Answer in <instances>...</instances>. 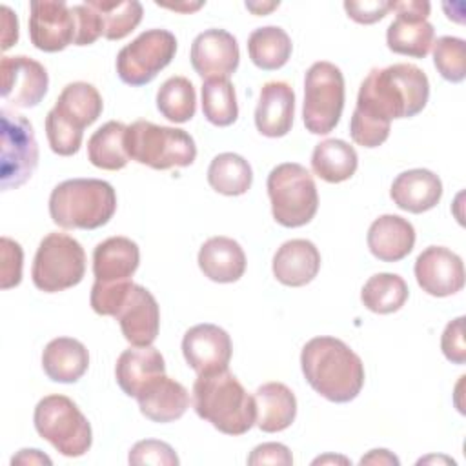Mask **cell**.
Instances as JSON below:
<instances>
[{"instance_id": "cell-1", "label": "cell", "mask_w": 466, "mask_h": 466, "mask_svg": "<svg viewBox=\"0 0 466 466\" xmlns=\"http://www.w3.org/2000/svg\"><path fill=\"white\" fill-rule=\"evenodd\" d=\"M430 98L426 73L413 64L373 67L362 80L350 120V135L362 147H379L390 137L395 118H411Z\"/></svg>"}, {"instance_id": "cell-2", "label": "cell", "mask_w": 466, "mask_h": 466, "mask_svg": "<svg viewBox=\"0 0 466 466\" xmlns=\"http://www.w3.org/2000/svg\"><path fill=\"white\" fill-rule=\"evenodd\" d=\"M300 368L308 384L337 404L353 400L364 386L360 357L335 337L308 340L300 351Z\"/></svg>"}, {"instance_id": "cell-3", "label": "cell", "mask_w": 466, "mask_h": 466, "mask_svg": "<svg viewBox=\"0 0 466 466\" xmlns=\"http://www.w3.org/2000/svg\"><path fill=\"white\" fill-rule=\"evenodd\" d=\"M193 408L200 419L226 435H242L257 422L255 397L228 370L198 375L193 384Z\"/></svg>"}, {"instance_id": "cell-4", "label": "cell", "mask_w": 466, "mask_h": 466, "mask_svg": "<svg viewBox=\"0 0 466 466\" xmlns=\"http://www.w3.org/2000/svg\"><path fill=\"white\" fill-rule=\"evenodd\" d=\"M116 211L113 186L100 178H69L55 186L49 197V215L64 229H96Z\"/></svg>"}, {"instance_id": "cell-5", "label": "cell", "mask_w": 466, "mask_h": 466, "mask_svg": "<svg viewBox=\"0 0 466 466\" xmlns=\"http://www.w3.org/2000/svg\"><path fill=\"white\" fill-rule=\"evenodd\" d=\"M104 102L95 86L87 82L67 84L46 116V135L53 153L75 155L82 146L84 129L100 116Z\"/></svg>"}, {"instance_id": "cell-6", "label": "cell", "mask_w": 466, "mask_h": 466, "mask_svg": "<svg viewBox=\"0 0 466 466\" xmlns=\"http://www.w3.org/2000/svg\"><path fill=\"white\" fill-rule=\"evenodd\" d=\"M126 151L131 160L153 169L187 167L197 158L193 137L178 127L137 120L126 129Z\"/></svg>"}, {"instance_id": "cell-7", "label": "cell", "mask_w": 466, "mask_h": 466, "mask_svg": "<svg viewBox=\"0 0 466 466\" xmlns=\"http://www.w3.org/2000/svg\"><path fill=\"white\" fill-rule=\"evenodd\" d=\"M273 218L284 228L306 226L317 213L319 193L313 175L297 162L275 166L268 175Z\"/></svg>"}, {"instance_id": "cell-8", "label": "cell", "mask_w": 466, "mask_h": 466, "mask_svg": "<svg viewBox=\"0 0 466 466\" xmlns=\"http://www.w3.org/2000/svg\"><path fill=\"white\" fill-rule=\"evenodd\" d=\"M36 433L64 457L84 455L93 442L91 424L66 395H47L33 413Z\"/></svg>"}, {"instance_id": "cell-9", "label": "cell", "mask_w": 466, "mask_h": 466, "mask_svg": "<svg viewBox=\"0 0 466 466\" xmlns=\"http://www.w3.org/2000/svg\"><path fill=\"white\" fill-rule=\"evenodd\" d=\"M86 275V253L80 242L66 233L46 235L36 249L31 279L44 293H56L80 284Z\"/></svg>"}, {"instance_id": "cell-10", "label": "cell", "mask_w": 466, "mask_h": 466, "mask_svg": "<svg viewBox=\"0 0 466 466\" xmlns=\"http://www.w3.org/2000/svg\"><path fill=\"white\" fill-rule=\"evenodd\" d=\"M344 109V76L331 62H315L304 78L302 120L309 133L328 135Z\"/></svg>"}, {"instance_id": "cell-11", "label": "cell", "mask_w": 466, "mask_h": 466, "mask_svg": "<svg viewBox=\"0 0 466 466\" xmlns=\"http://www.w3.org/2000/svg\"><path fill=\"white\" fill-rule=\"evenodd\" d=\"M2 157L0 186L2 191L16 189L25 184L38 166V144L31 122L7 107L0 109Z\"/></svg>"}, {"instance_id": "cell-12", "label": "cell", "mask_w": 466, "mask_h": 466, "mask_svg": "<svg viewBox=\"0 0 466 466\" xmlns=\"http://www.w3.org/2000/svg\"><path fill=\"white\" fill-rule=\"evenodd\" d=\"M177 53V38L167 29H147L116 55L118 78L127 86L149 84Z\"/></svg>"}, {"instance_id": "cell-13", "label": "cell", "mask_w": 466, "mask_h": 466, "mask_svg": "<svg viewBox=\"0 0 466 466\" xmlns=\"http://www.w3.org/2000/svg\"><path fill=\"white\" fill-rule=\"evenodd\" d=\"M397 16L386 31V44L397 55L413 58H424L431 46L435 29L426 20L430 15V4L420 0L393 2L391 7Z\"/></svg>"}, {"instance_id": "cell-14", "label": "cell", "mask_w": 466, "mask_h": 466, "mask_svg": "<svg viewBox=\"0 0 466 466\" xmlns=\"http://www.w3.org/2000/svg\"><path fill=\"white\" fill-rule=\"evenodd\" d=\"M29 9V38L36 49L56 53L75 44L76 20L66 2L35 0Z\"/></svg>"}, {"instance_id": "cell-15", "label": "cell", "mask_w": 466, "mask_h": 466, "mask_svg": "<svg viewBox=\"0 0 466 466\" xmlns=\"http://www.w3.org/2000/svg\"><path fill=\"white\" fill-rule=\"evenodd\" d=\"M0 73L2 98L15 107H35L47 93V71L40 62L29 56H2Z\"/></svg>"}, {"instance_id": "cell-16", "label": "cell", "mask_w": 466, "mask_h": 466, "mask_svg": "<svg viewBox=\"0 0 466 466\" xmlns=\"http://www.w3.org/2000/svg\"><path fill=\"white\" fill-rule=\"evenodd\" d=\"M231 339L217 324H197L184 333L182 353L197 375H211L228 370L231 360Z\"/></svg>"}, {"instance_id": "cell-17", "label": "cell", "mask_w": 466, "mask_h": 466, "mask_svg": "<svg viewBox=\"0 0 466 466\" xmlns=\"http://www.w3.org/2000/svg\"><path fill=\"white\" fill-rule=\"evenodd\" d=\"M417 284L431 297H450L464 288L462 258L444 246L426 248L415 260Z\"/></svg>"}, {"instance_id": "cell-18", "label": "cell", "mask_w": 466, "mask_h": 466, "mask_svg": "<svg viewBox=\"0 0 466 466\" xmlns=\"http://www.w3.org/2000/svg\"><path fill=\"white\" fill-rule=\"evenodd\" d=\"M189 60L202 78H229L238 67L237 38L224 29H206L191 44Z\"/></svg>"}, {"instance_id": "cell-19", "label": "cell", "mask_w": 466, "mask_h": 466, "mask_svg": "<svg viewBox=\"0 0 466 466\" xmlns=\"http://www.w3.org/2000/svg\"><path fill=\"white\" fill-rule=\"evenodd\" d=\"M115 319L131 346H151L158 335L160 309L157 299L140 284H133Z\"/></svg>"}, {"instance_id": "cell-20", "label": "cell", "mask_w": 466, "mask_h": 466, "mask_svg": "<svg viewBox=\"0 0 466 466\" xmlns=\"http://www.w3.org/2000/svg\"><path fill=\"white\" fill-rule=\"evenodd\" d=\"M295 115V93L288 82H266L255 109V126L260 135L269 138L284 137L291 131Z\"/></svg>"}, {"instance_id": "cell-21", "label": "cell", "mask_w": 466, "mask_h": 466, "mask_svg": "<svg viewBox=\"0 0 466 466\" xmlns=\"http://www.w3.org/2000/svg\"><path fill=\"white\" fill-rule=\"evenodd\" d=\"M135 399L138 400L140 413L160 424L178 420L189 408L187 390L166 373L149 380Z\"/></svg>"}, {"instance_id": "cell-22", "label": "cell", "mask_w": 466, "mask_h": 466, "mask_svg": "<svg viewBox=\"0 0 466 466\" xmlns=\"http://www.w3.org/2000/svg\"><path fill=\"white\" fill-rule=\"evenodd\" d=\"M140 262L137 242L127 237H109L93 251L95 282L116 284L127 282L135 275Z\"/></svg>"}, {"instance_id": "cell-23", "label": "cell", "mask_w": 466, "mask_h": 466, "mask_svg": "<svg viewBox=\"0 0 466 466\" xmlns=\"http://www.w3.org/2000/svg\"><path fill=\"white\" fill-rule=\"evenodd\" d=\"M320 269V253L311 240L293 238L284 242L273 255L275 279L289 288L309 284Z\"/></svg>"}, {"instance_id": "cell-24", "label": "cell", "mask_w": 466, "mask_h": 466, "mask_svg": "<svg viewBox=\"0 0 466 466\" xmlns=\"http://www.w3.org/2000/svg\"><path fill=\"white\" fill-rule=\"evenodd\" d=\"M390 197L393 204L410 213H424L435 208L442 197V182L430 169H408L397 175Z\"/></svg>"}, {"instance_id": "cell-25", "label": "cell", "mask_w": 466, "mask_h": 466, "mask_svg": "<svg viewBox=\"0 0 466 466\" xmlns=\"http://www.w3.org/2000/svg\"><path fill=\"white\" fill-rule=\"evenodd\" d=\"M415 229L411 222L399 215H382L368 229V248L382 262H399L411 253Z\"/></svg>"}, {"instance_id": "cell-26", "label": "cell", "mask_w": 466, "mask_h": 466, "mask_svg": "<svg viewBox=\"0 0 466 466\" xmlns=\"http://www.w3.org/2000/svg\"><path fill=\"white\" fill-rule=\"evenodd\" d=\"M198 268L213 282H237L246 271V255L240 244L229 237H211L198 251Z\"/></svg>"}, {"instance_id": "cell-27", "label": "cell", "mask_w": 466, "mask_h": 466, "mask_svg": "<svg viewBox=\"0 0 466 466\" xmlns=\"http://www.w3.org/2000/svg\"><path fill=\"white\" fill-rule=\"evenodd\" d=\"M166 373V362L160 351L153 346H133L124 350L116 359L115 377L120 390L137 397L138 391L155 377Z\"/></svg>"}, {"instance_id": "cell-28", "label": "cell", "mask_w": 466, "mask_h": 466, "mask_svg": "<svg viewBox=\"0 0 466 466\" xmlns=\"http://www.w3.org/2000/svg\"><path fill=\"white\" fill-rule=\"evenodd\" d=\"M87 348L71 337H56L49 340L42 351V368L55 382H76L87 371Z\"/></svg>"}, {"instance_id": "cell-29", "label": "cell", "mask_w": 466, "mask_h": 466, "mask_svg": "<svg viewBox=\"0 0 466 466\" xmlns=\"http://www.w3.org/2000/svg\"><path fill=\"white\" fill-rule=\"evenodd\" d=\"M257 426L266 433H277L291 426L297 417V399L282 382H266L255 391Z\"/></svg>"}, {"instance_id": "cell-30", "label": "cell", "mask_w": 466, "mask_h": 466, "mask_svg": "<svg viewBox=\"0 0 466 466\" xmlns=\"http://www.w3.org/2000/svg\"><path fill=\"white\" fill-rule=\"evenodd\" d=\"M357 166L359 157L355 147L339 138L322 140L315 146L311 155L313 173L329 184H339L351 178Z\"/></svg>"}, {"instance_id": "cell-31", "label": "cell", "mask_w": 466, "mask_h": 466, "mask_svg": "<svg viewBox=\"0 0 466 466\" xmlns=\"http://www.w3.org/2000/svg\"><path fill=\"white\" fill-rule=\"evenodd\" d=\"M126 129L122 122L109 120L98 127L87 140V158L95 167L116 171L126 167L129 155L126 151Z\"/></svg>"}, {"instance_id": "cell-32", "label": "cell", "mask_w": 466, "mask_h": 466, "mask_svg": "<svg viewBox=\"0 0 466 466\" xmlns=\"http://www.w3.org/2000/svg\"><path fill=\"white\" fill-rule=\"evenodd\" d=\"M291 38L279 25L255 29L248 38V53L251 62L262 71H275L286 66L291 56Z\"/></svg>"}, {"instance_id": "cell-33", "label": "cell", "mask_w": 466, "mask_h": 466, "mask_svg": "<svg viewBox=\"0 0 466 466\" xmlns=\"http://www.w3.org/2000/svg\"><path fill=\"white\" fill-rule=\"evenodd\" d=\"M208 182L220 195L238 197L251 187L253 171L244 157L237 153H220L208 167Z\"/></svg>"}, {"instance_id": "cell-34", "label": "cell", "mask_w": 466, "mask_h": 466, "mask_svg": "<svg viewBox=\"0 0 466 466\" xmlns=\"http://www.w3.org/2000/svg\"><path fill=\"white\" fill-rule=\"evenodd\" d=\"M410 289L402 277L395 273H377L366 280L360 291L362 304L379 315L399 311L408 300Z\"/></svg>"}, {"instance_id": "cell-35", "label": "cell", "mask_w": 466, "mask_h": 466, "mask_svg": "<svg viewBox=\"0 0 466 466\" xmlns=\"http://www.w3.org/2000/svg\"><path fill=\"white\" fill-rule=\"evenodd\" d=\"M87 4L96 11L102 27V36L107 40L126 38L140 24L144 15L142 4L137 0H87Z\"/></svg>"}, {"instance_id": "cell-36", "label": "cell", "mask_w": 466, "mask_h": 466, "mask_svg": "<svg viewBox=\"0 0 466 466\" xmlns=\"http://www.w3.org/2000/svg\"><path fill=\"white\" fill-rule=\"evenodd\" d=\"M157 107L169 122L184 124L195 116L197 93L186 76L167 78L157 93Z\"/></svg>"}, {"instance_id": "cell-37", "label": "cell", "mask_w": 466, "mask_h": 466, "mask_svg": "<svg viewBox=\"0 0 466 466\" xmlns=\"http://www.w3.org/2000/svg\"><path fill=\"white\" fill-rule=\"evenodd\" d=\"M202 113L218 127L231 126L238 116L237 95L229 78H208L202 84Z\"/></svg>"}, {"instance_id": "cell-38", "label": "cell", "mask_w": 466, "mask_h": 466, "mask_svg": "<svg viewBox=\"0 0 466 466\" xmlns=\"http://www.w3.org/2000/svg\"><path fill=\"white\" fill-rule=\"evenodd\" d=\"M433 64L448 82H462L466 76V44L457 36H441L433 42Z\"/></svg>"}, {"instance_id": "cell-39", "label": "cell", "mask_w": 466, "mask_h": 466, "mask_svg": "<svg viewBox=\"0 0 466 466\" xmlns=\"http://www.w3.org/2000/svg\"><path fill=\"white\" fill-rule=\"evenodd\" d=\"M129 464H155V466H177L180 461L175 453V450L157 439H146L138 441L131 450L127 457Z\"/></svg>"}, {"instance_id": "cell-40", "label": "cell", "mask_w": 466, "mask_h": 466, "mask_svg": "<svg viewBox=\"0 0 466 466\" xmlns=\"http://www.w3.org/2000/svg\"><path fill=\"white\" fill-rule=\"evenodd\" d=\"M0 286L2 289H9L20 284L22 280V260L24 251L18 242L9 237L0 238Z\"/></svg>"}, {"instance_id": "cell-41", "label": "cell", "mask_w": 466, "mask_h": 466, "mask_svg": "<svg viewBox=\"0 0 466 466\" xmlns=\"http://www.w3.org/2000/svg\"><path fill=\"white\" fill-rule=\"evenodd\" d=\"M76 20V38L75 46H89L102 36V27L96 11L87 4H78L71 7Z\"/></svg>"}, {"instance_id": "cell-42", "label": "cell", "mask_w": 466, "mask_h": 466, "mask_svg": "<svg viewBox=\"0 0 466 466\" xmlns=\"http://www.w3.org/2000/svg\"><path fill=\"white\" fill-rule=\"evenodd\" d=\"M441 350L444 357L453 364L466 362V344H464V317H457L446 324L441 337Z\"/></svg>"}, {"instance_id": "cell-43", "label": "cell", "mask_w": 466, "mask_h": 466, "mask_svg": "<svg viewBox=\"0 0 466 466\" xmlns=\"http://www.w3.org/2000/svg\"><path fill=\"white\" fill-rule=\"evenodd\" d=\"M393 7V2L384 0H364V2H344L348 16L359 24H375L382 20Z\"/></svg>"}, {"instance_id": "cell-44", "label": "cell", "mask_w": 466, "mask_h": 466, "mask_svg": "<svg viewBox=\"0 0 466 466\" xmlns=\"http://www.w3.org/2000/svg\"><path fill=\"white\" fill-rule=\"evenodd\" d=\"M249 466H260V464H273V466H289L293 464V457L288 446L280 442H264L253 448V451L248 457Z\"/></svg>"}, {"instance_id": "cell-45", "label": "cell", "mask_w": 466, "mask_h": 466, "mask_svg": "<svg viewBox=\"0 0 466 466\" xmlns=\"http://www.w3.org/2000/svg\"><path fill=\"white\" fill-rule=\"evenodd\" d=\"M0 11H2V27H4L2 49L5 51L18 40V20H16V15L7 5H2Z\"/></svg>"}, {"instance_id": "cell-46", "label": "cell", "mask_w": 466, "mask_h": 466, "mask_svg": "<svg viewBox=\"0 0 466 466\" xmlns=\"http://www.w3.org/2000/svg\"><path fill=\"white\" fill-rule=\"evenodd\" d=\"M11 464H51V459L40 450H20L11 459Z\"/></svg>"}, {"instance_id": "cell-47", "label": "cell", "mask_w": 466, "mask_h": 466, "mask_svg": "<svg viewBox=\"0 0 466 466\" xmlns=\"http://www.w3.org/2000/svg\"><path fill=\"white\" fill-rule=\"evenodd\" d=\"M360 464H399V459L388 450H371L366 457L360 459Z\"/></svg>"}, {"instance_id": "cell-48", "label": "cell", "mask_w": 466, "mask_h": 466, "mask_svg": "<svg viewBox=\"0 0 466 466\" xmlns=\"http://www.w3.org/2000/svg\"><path fill=\"white\" fill-rule=\"evenodd\" d=\"M328 461H342V462H348L344 457H331V455H328V457H320V459H315V461H313V464H319V462H328Z\"/></svg>"}]
</instances>
